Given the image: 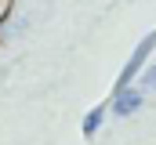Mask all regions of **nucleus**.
<instances>
[{
    "mask_svg": "<svg viewBox=\"0 0 156 145\" xmlns=\"http://www.w3.org/2000/svg\"><path fill=\"white\" fill-rule=\"evenodd\" d=\"M102 120H105V105H98V109H91V112H87V116H83V134H87V138H91V134H94V131H98V127H102Z\"/></svg>",
    "mask_w": 156,
    "mask_h": 145,
    "instance_id": "7ed1b4c3",
    "label": "nucleus"
},
{
    "mask_svg": "<svg viewBox=\"0 0 156 145\" xmlns=\"http://www.w3.org/2000/svg\"><path fill=\"white\" fill-rule=\"evenodd\" d=\"M142 83H145L149 91H156V65H149V69H145V76H142Z\"/></svg>",
    "mask_w": 156,
    "mask_h": 145,
    "instance_id": "20e7f679",
    "label": "nucleus"
},
{
    "mask_svg": "<svg viewBox=\"0 0 156 145\" xmlns=\"http://www.w3.org/2000/svg\"><path fill=\"white\" fill-rule=\"evenodd\" d=\"M142 109V91H134V87H123L113 94V112L116 116H131V112H138Z\"/></svg>",
    "mask_w": 156,
    "mask_h": 145,
    "instance_id": "f03ea898",
    "label": "nucleus"
},
{
    "mask_svg": "<svg viewBox=\"0 0 156 145\" xmlns=\"http://www.w3.org/2000/svg\"><path fill=\"white\" fill-rule=\"evenodd\" d=\"M156 47V36H145L138 47H134V55L127 58V65H123V72H120V80H116V91H123V87H131V80L138 76V69L145 65V58H149V51Z\"/></svg>",
    "mask_w": 156,
    "mask_h": 145,
    "instance_id": "f257e3e1",
    "label": "nucleus"
}]
</instances>
